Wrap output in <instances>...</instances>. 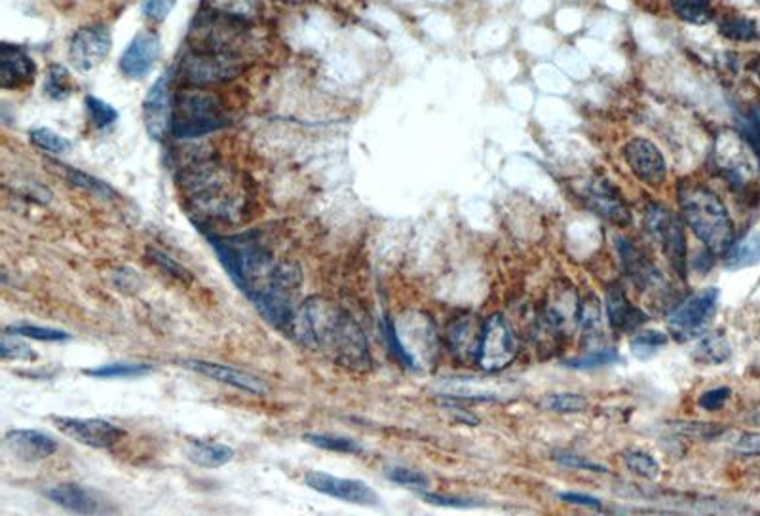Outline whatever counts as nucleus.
<instances>
[{"mask_svg":"<svg viewBox=\"0 0 760 516\" xmlns=\"http://www.w3.org/2000/svg\"><path fill=\"white\" fill-rule=\"evenodd\" d=\"M219 261L251 304L276 329L291 332L295 297L301 289V268L291 261H276L271 249L253 232L238 236L208 234Z\"/></svg>","mask_w":760,"mask_h":516,"instance_id":"obj_1","label":"nucleus"},{"mask_svg":"<svg viewBox=\"0 0 760 516\" xmlns=\"http://www.w3.org/2000/svg\"><path fill=\"white\" fill-rule=\"evenodd\" d=\"M291 335L302 344L332 355L342 367L367 370L371 353L367 338L352 315L329 300L312 297L297 310Z\"/></svg>","mask_w":760,"mask_h":516,"instance_id":"obj_2","label":"nucleus"},{"mask_svg":"<svg viewBox=\"0 0 760 516\" xmlns=\"http://www.w3.org/2000/svg\"><path fill=\"white\" fill-rule=\"evenodd\" d=\"M182 190L190 215L202 221L234 223L248 213V183L233 167L205 160L189 165L182 175Z\"/></svg>","mask_w":760,"mask_h":516,"instance_id":"obj_3","label":"nucleus"},{"mask_svg":"<svg viewBox=\"0 0 760 516\" xmlns=\"http://www.w3.org/2000/svg\"><path fill=\"white\" fill-rule=\"evenodd\" d=\"M678 205L686 225L713 255H726L734 246V223L728 210L709 188L683 183L678 188Z\"/></svg>","mask_w":760,"mask_h":516,"instance_id":"obj_4","label":"nucleus"},{"mask_svg":"<svg viewBox=\"0 0 760 516\" xmlns=\"http://www.w3.org/2000/svg\"><path fill=\"white\" fill-rule=\"evenodd\" d=\"M231 118L219 96L203 91V88L185 90L174 99V121L172 135L177 139H195L226 128Z\"/></svg>","mask_w":760,"mask_h":516,"instance_id":"obj_5","label":"nucleus"},{"mask_svg":"<svg viewBox=\"0 0 760 516\" xmlns=\"http://www.w3.org/2000/svg\"><path fill=\"white\" fill-rule=\"evenodd\" d=\"M244 67L246 53L215 46L189 45L179 63V76L189 88H208L233 80Z\"/></svg>","mask_w":760,"mask_h":516,"instance_id":"obj_6","label":"nucleus"},{"mask_svg":"<svg viewBox=\"0 0 760 516\" xmlns=\"http://www.w3.org/2000/svg\"><path fill=\"white\" fill-rule=\"evenodd\" d=\"M719 297V289L709 287L678 304L668 317L671 337L677 342H690L694 338L701 337L715 317Z\"/></svg>","mask_w":760,"mask_h":516,"instance_id":"obj_7","label":"nucleus"},{"mask_svg":"<svg viewBox=\"0 0 760 516\" xmlns=\"http://www.w3.org/2000/svg\"><path fill=\"white\" fill-rule=\"evenodd\" d=\"M518 355V338L504 315H490L483 325L482 345L477 365L487 373L508 367Z\"/></svg>","mask_w":760,"mask_h":516,"instance_id":"obj_8","label":"nucleus"},{"mask_svg":"<svg viewBox=\"0 0 760 516\" xmlns=\"http://www.w3.org/2000/svg\"><path fill=\"white\" fill-rule=\"evenodd\" d=\"M645 225L652 240L662 249L663 255L670 259L673 268L677 269L681 276H685L686 240L678 218L670 210L655 203L647 210Z\"/></svg>","mask_w":760,"mask_h":516,"instance_id":"obj_9","label":"nucleus"},{"mask_svg":"<svg viewBox=\"0 0 760 516\" xmlns=\"http://www.w3.org/2000/svg\"><path fill=\"white\" fill-rule=\"evenodd\" d=\"M304 482L310 490H314L317 494L329 495V498L350 503V505H360V507H378L381 505L377 492L362 480L340 479V477L324 471H309L304 475Z\"/></svg>","mask_w":760,"mask_h":516,"instance_id":"obj_10","label":"nucleus"},{"mask_svg":"<svg viewBox=\"0 0 760 516\" xmlns=\"http://www.w3.org/2000/svg\"><path fill=\"white\" fill-rule=\"evenodd\" d=\"M53 424L61 433L90 449H111L122 441L124 429L114 426L113 421L101 418H71V416H53Z\"/></svg>","mask_w":760,"mask_h":516,"instance_id":"obj_11","label":"nucleus"},{"mask_svg":"<svg viewBox=\"0 0 760 516\" xmlns=\"http://www.w3.org/2000/svg\"><path fill=\"white\" fill-rule=\"evenodd\" d=\"M113 38L103 25H88L76 30L68 42V60L80 73L98 68L111 52Z\"/></svg>","mask_w":760,"mask_h":516,"instance_id":"obj_12","label":"nucleus"},{"mask_svg":"<svg viewBox=\"0 0 760 516\" xmlns=\"http://www.w3.org/2000/svg\"><path fill=\"white\" fill-rule=\"evenodd\" d=\"M174 98H172V73L160 76L144 101V122L151 139L162 142L172 134Z\"/></svg>","mask_w":760,"mask_h":516,"instance_id":"obj_13","label":"nucleus"},{"mask_svg":"<svg viewBox=\"0 0 760 516\" xmlns=\"http://www.w3.org/2000/svg\"><path fill=\"white\" fill-rule=\"evenodd\" d=\"M160 55H162V42L159 35L152 30H141L129 42L126 52L122 53L121 71L132 80L145 78L159 63Z\"/></svg>","mask_w":760,"mask_h":516,"instance_id":"obj_14","label":"nucleus"},{"mask_svg":"<svg viewBox=\"0 0 760 516\" xmlns=\"http://www.w3.org/2000/svg\"><path fill=\"white\" fill-rule=\"evenodd\" d=\"M625 162L637 179L650 187H660L665 179V160L652 142L637 137L627 142L624 149Z\"/></svg>","mask_w":760,"mask_h":516,"instance_id":"obj_15","label":"nucleus"},{"mask_svg":"<svg viewBox=\"0 0 760 516\" xmlns=\"http://www.w3.org/2000/svg\"><path fill=\"white\" fill-rule=\"evenodd\" d=\"M182 367L192 370L196 375L205 376L213 382L240 389V391H246V393H251V395H264L266 393V386H264L263 380L259 376L249 375V373L240 370V368L226 367V365H221V363H211V361L202 360L182 361Z\"/></svg>","mask_w":760,"mask_h":516,"instance_id":"obj_16","label":"nucleus"},{"mask_svg":"<svg viewBox=\"0 0 760 516\" xmlns=\"http://www.w3.org/2000/svg\"><path fill=\"white\" fill-rule=\"evenodd\" d=\"M4 446L15 460L27 462V464L48 460L60 449V444L52 435L38 431V429H12V431H8L7 437H4Z\"/></svg>","mask_w":760,"mask_h":516,"instance_id":"obj_17","label":"nucleus"},{"mask_svg":"<svg viewBox=\"0 0 760 516\" xmlns=\"http://www.w3.org/2000/svg\"><path fill=\"white\" fill-rule=\"evenodd\" d=\"M37 76V65L22 46L2 45L0 48V86L4 90H22Z\"/></svg>","mask_w":760,"mask_h":516,"instance_id":"obj_18","label":"nucleus"},{"mask_svg":"<svg viewBox=\"0 0 760 516\" xmlns=\"http://www.w3.org/2000/svg\"><path fill=\"white\" fill-rule=\"evenodd\" d=\"M586 202L595 215L612 225L625 226L632 221L630 207L625 205L622 196L618 194L616 188L610 187L609 180L595 179L587 188Z\"/></svg>","mask_w":760,"mask_h":516,"instance_id":"obj_19","label":"nucleus"},{"mask_svg":"<svg viewBox=\"0 0 760 516\" xmlns=\"http://www.w3.org/2000/svg\"><path fill=\"white\" fill-rule=\"evenodd\" d=\"M477 319V317H475ZM474 317H459L447 329V345L452 355L462 363L477 361L482 345L483 325Z\"/></svg>","mask_w":760,"mask_h":516,"instance_id":"obj_20","label":"nucleus"},{"mask_svg":"<svg viewBox=\"0 0 760 516\" xmlns=\"http://www.w3.org/2000/svg\"><path fill=\"white\" fill-rule=\"evenodd\" d=\"M45 495L58 507H63L76 515H96L105 511L98 494L80 484H58V487L46 488Z\"/></svg>","mask_w":760,"mask_h":516,"instance_id":"obj_21","label":"nucleus"},{"mask_svg":"<svg viewBox=\"0 0 760 516\" xmlns=\"http://www.w3.org/2000/svg\"><path fill=\"white\" fill-rule=\"evenodd\" d=\"M607 314H609L610 327L622 332L637 329L647 322V315L643 314L639 307L633 306L620 287H610L607 292Z\"/></svg>","mask_w":760,"mask_h":516,"instance_id":"obj_22","label":"nucleus"},{"mask_svg":"<svg viewBox=\"0 0 760 516\" xmlns=\"http://www.w3.org/2000/svg\"><path fill=\"white\" fill-rule=\"evenodd\" d=\"M185 454L190 464L205 467V469H217L234 460V450L231 446H226L223 442L202 441V439L190 441Z\"/></svg>","mask_w":760,"mask_h":516,"instance_id":"obj_23","label":"nucleus"},{"mask_svg":"<svg viewBox=\"0 0 760 516\" xmlns=\"http://www.w3.org/2000/svg\"><path fill=\"white\" fill-rule=\"evenodd\" d=\"M620 243H622L620 246V255H622L625 272L630 274L633 281L639 285V287H648V285L656 284L658 281V272L645 259L639 249L633 248L630 241H620Z\"/></svg>","mask_w":760,"mask_h":516,"instance_id":"obj_24","label":"nucleus"},{"mask_svg":"<svg viewBox=\"0 0 760 516\" xmlns=\"http://www.w3.org/2000/svg\"><path fill=\"white\" fill-rule=\"evenodd\" d=\"M732 345L728 338L723 332H713L700 340V344L694 352V360L701 365H723L724 361L731 360Z\"/></svg>","mask_w":760,"mask_h":516,"instance_id":"obj_25","label":"nucleus"},{"mask_svg":"<svg viewBox=\"0 0 760 516\" xmlns=\"http://www.w3.org/2000/svg\"><path fill=\"white\" fill-rule=\"evenodd\" d=\"M760 264V232L734 243L726 253V268L742 269Z\"/></svg>","mask_w":760,"mask_h":516,"instance_id":"obj_26","label":"nucleus"},{"mask_svg":"<svg viewBox=\"0 0 760 516\" xmlns=\"http://www.w3.org/2000/svg\"><path fill=\"white\" fill-rule=\"evenodd\" d=\"M302 441L309 442L316 449L337 452V454L354 456V454H362L363 452L360 442L354 441V439H348V437H340V435L307 433L302 435Z\"/></svg>","mask_w":760,"mask_h":516,"instance_id":"obj_27","label":"nucleus"},{"mask_svg":"<svg viewBox=\"0 0 760 516\" xmlns=\"http://www.w3.org/2000/svg\"><path fill=\"white\" fill-rule=\"evenodd\" d=\"M83 373L86 376H91V378H101V380H109V378H139V376L152 373V367L151 365H145V363H111V365H101V367L84 368Z\"/></svg>","mask_w":760,"mask_h":516,"instance_id":"obj_28","label":"nucleus"},{"mask_svg":"<svg viewBox=\"0 0 760 516\" xmlns=\"http://www.w3.org/2000/svg\"><path fill=\"white\" fill-rule=\"evenodd\" d=\"M670 338L660 330H640L632 338V353L637 360L645 361L655 357L656 353L662 352L668 345Z\"/></svg>","mask_w":760,"mask_h":516,"instance_id":"obj_29","label":"nucleus"},{"mask_svg":"<svg viewBox=\"0 0 760 516\" xmlns=\"http://www.w3.org/2000/svg\"><path fill=\"white\" fill-rule=\"evenodd\" d=\"M45 91L46 96L52 98L53 101L67 99L75 91V83H73V76H71L67 68L63 67V65H52V67L48 68Z\"/></svg>","mask_w":760,"mask_h":516,"instance_id":"obj_30","label":"nucleus"},{"mask_svg":"<svg viewBox=\"0 0 760 516\" xmlns=\"http://www.w3.org/2000/svg\"><path fill=\"white\" fill-rule=\"evenodd\" d=\"M673 8L681 20L703 25L713 20V8L708 0H673Z\"/></svg>","mask_w":760,"mask_h":516,"instance_id":"obj_31","label":"nucleus"},{"mask_svg":"<svg viewBox=\"0 0 760 516\" xmlns=\"http://www.w3.org/2000/svg\"><path fill=\"white\" fill-rule=\"evenodd\" d=\"M7 332L15 335V337L30 338V340H40V342H65L71 340V335L65 330L50 329V327H37L29 323H20L8 327Z\"/></svg>","mask_w":760,"mask_h":516,"instance_id":"obj_32","label":"nucleus"},{"mask_svg":"<svg viewBox=\"0 0 760 516\" xmlns=\"http://www.w3.org/2000/svg\"><path fill=\"white\" fill-rule=\"evenodd\" d=\"M29 139L37 149L42 150V152H50V154H58V156L71 150V141H68L67 137L55 134L52 129H30Z\"/></svg>","mask_w":760,"mask_h":516,"instance_id":"obj_33","label":"nucleus"},{"mask_svg":"<svg viewBox=\"0 0 760 516\" xmlns=\"http://www.w3.org/2000/svg\"><path fill=\"white\" fill-rule=\"evenodd\" d=\"M381 330H383L384 340H386V344L390 348V352L394 353V357H396L403 367H416V361H414L411 353L407 352L406 344H403L401 338H399L398 327H396V323L391 322L390 317H384L383 323H381Z\"/></svg>","mask_w":760,"mask_h":516,"instance_id":"obj_34","label":"nucleus"},{"mask_svg":"<svg viewBox=\"0 0 760 516\" xmlns=\"http://www.w3.org/2000/svg\"><path fill=\"white\" fill-rule=\"evenodd\" d=\"M624 462L630 467V471L639 475L643 479L656 480L660 477V464L647 452L627 450L624 454Z\"/></svg>","mask_w":760,"mask_h":516,"instance_id":"obj_35","label":"nucleus"},{"mask_svg":"<svg viewBox=\"0 0 760 516\" xmlns=\"http://www.w3.org/2000/svg\"><path fill=\"white\" fill-rule=\"evenodd\" d=\"M721 35H724L731 40H739V42H749L759 37L757 25L747 17H726L721 22Z\"/></svg>","mask_w":760,"mask_h":516,"instance_id":"obj_36","label":"nucleus"},{"mask_svg":"<svg viewBox=\"0 0 760 516\" xmlns=\"http://www.w3.org/2000/svg\"><path fill=\"white\" fill-rule=\"evenodd\" d=\"M0 355L4 361H37V353L23 342L22 337H15L4 330L0 340Z\"/></svg>","mask_w":760,"mask_h":516,"instance_id":"obj_37","label":"nucleus"},{"mask_svg":"<svg viewBox=\"0 0 760 516\" xmlns=\"http://www.w3.org/2000/svg\"><path fill=\"white\" fill-rule=\"evenodd\" d=\"M86 109H88V114H90V121L94 122V126L98 129L109 128V126H113L114 122L119 121L116 109L113 105H109L103 99L88 96L86 98Z\"/></svg>","mask_w":760,"mask_h":516,"instance_id":"obj_38","label":"nucleus"},{"mask_svg":"<svg viewBox=\"0 0 760 516\" xmlns=\"http://www.w3.org/2000/svg\"><path fill=\"white\" fill-rule=\"evenodd\" d=\"M544 406L548 411L561 412V414H576V412L586 411L587 399L578 393H553L546 397Z\"/></svg>","mask_w":760,"mask_h":516,"instance_id":"obj_39","label":"nucleus"},{"mask_svg":"<svg viewBox=\"0 0 760 516\" xmlns=\"http://www.w3.org/2000/svg\"><path fill=\"white\" fill-rule=\"evenodd\" d=\"M616 361V350H597V352H591L589 355L578 357V360L566 361L565 365L566 367L578 368V370H589V368L607 367V365H612Z\"/></svg>","mask_w":760,"mask_h":516,"instance_id":"obj_40","label":"nucleus"},{"mask_svg":"<svg viewBox=\"0 0 760 516\" xmlns=\"http://www.w3.org/2000/svg\"><path fill=\"white\" fill-rule=\"evenodd\" d=\"M386 477L391 482L399 484V487L414 488V490H424L429 484L426 475H422L421 471H413V469H407V467H391V469L386 471Z\"/></svg>","mask_w":760,"mask_h":516,"instance_id":"obj_41","label":"nucleus"},{"mask_svg":"<svg viewBox=\"0 0 760 516\" xmlns=\"http://www.w3.org/2000/svg\"><path fill=\"white\" fill-rule=\"evenodd\" d=\"M63 167H65V173H67V179L71 180L75 187L84 188V190H88L91 194H114L113 188L107 187L105 183L94 179L90 175L78 172V169H73V167H68V165H63Z\"/></svg>","mask_w":760,"mask_h":516,"instance_id":"obj_42","label":"nucleus"},{"mask_svg":"<svg viewBox=\"0 0 760 516\" xmlns=\"http://www.w3.org/2000/svg\"><path fill=\"white\" fill-rule=\"evenodd\" d=\"M147 255H149V261L154 262L160 268L166 269L167 274L177 277L183 284H189L192 279L189 269L183 268L182 264H177L174 259H170L166 253H162L159 249H149Z\"/></svg>","mask_w":760,"mask_h":516,"instance_id":"obj_43","label":"nucleus"},{"mask_svg":"<svg viewBox=\"0 0 760 516\" xmlns=\"http://www.w3.org/2000/svg\"><path fill=\"white\" fill-rule=\"evenodd\" d=\"M732 450L742 456L760 457V431H744L732 439Z\"/></svg>","mask_w":760,"mask_h":516,"instance_id":"obj_44","label":"nucleus"},{"mask_svg":"<svg viewBox=\"0 0 760 516\" xmlns=\"http://www.w3.org/2000/svg\"><path fill=\"white\" fill-rule=\"evenodd\" d=\"M177 0H144L141 10L145 17H149L152 22H164L167 15L172 14Z\"/></svg>","mask_w":760,"mask_h":516,"instance_id":"obj_45","label":"nucleus"},{"mask_svg":"<svg viewBox=\"0 0 760 516\" xmlns=\"http://www.w3.org/2000/svg\"><path fill=\"white\" fill-rule=\"evenodd\" d=\"M731 393L732 391L728 388L709 389L706 393H701L698 404H700V408H703V411H721L726 401L731 399Z\"/></svg>","mask_w":760,"mask_h":516,"instance_id":"obj_46","label":"nucleus"},{"mask_svg":"<svg viewBox=\"0 0 760 516\" xmlns=\"http://www.w3.org/2000/svg\"><path fill=\"white\" fill-rule=\"evenodd\" d=\"M422 498L426 500V503L439 505V507H454V509L475 507V502H472V500H462V498H449V495L439 494H422Z\"/></svg>","mask_w":760,"mask_h":516,"instance_id":"obj_47","label":"nucleus"},{"mask_svg":"<svg viewBox=\"0 0 760 516\" xmlns=\"http://www.w3.org/2000/svg\"><path fill=\"white\" fill-rule=\"evenodd\" d=\"M556 460H558L559 464L565 465V467H572V469H584V471H607L602 465L591 464V462H586L584 457L574 456V454H569V452L556 454Z\"/></svg>","mask_w":760,"mask_h":516,"instance_id":"obj_48","label":"nucleus"},{"mask_svg":"<svg viewBox=\"0 0 760 516\" xmlns=\"http://www.w3.org/2000/svg\"><path fill=\"white\" fill-rule=\"evenodd\" d=\"M559 500L572 503V505L589 507V509H599V507H601V502H599L597 498H594V495L576 494V492H561V494H559Z\"/></svg>","mask_w":760,"mask_h":516,"instance_id":"obj_49","label":"nucleus"},{"mask_svg":"<svg viewBox=\"0 0 760 516\" xmlns=\"http://www.w3.org/2000/svg\"><path fill=\"white\" fill-rule=\"evenodd\" d=\"M751 419H753L757 426H760V406L759 408H757V411L753 412V416H751Z\"/></svg>","mask_w":760,"mask_h":516,"instance_id":"obj_50","label":"nucleus"}]
</instances>
